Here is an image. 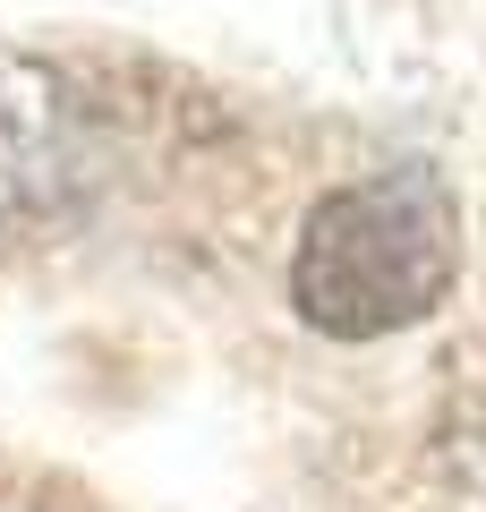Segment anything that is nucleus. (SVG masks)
Listing matches in <instances>:
<instances>
[{"label":"nucleus","mask_w":486,"mask_h":512,"mask_svg":"<svg viewBox=\"0 0 486 512\" xmlns=\"http://www.w3.org/2000/svg\"><path fill=\"white\" fill-rule=\"evenodd\" d=\"M461 274V214L435 163H384L333 180L299 222L290 308L324 342H384L444 308Z\"/></svg>","instance_id":"1"},{"label":"nucleus","mask_w":486,"mask_h":512,"mask_svg":"<svg viewBox=\"0 0 486 512\" xmlns=\"http://www.w3.org/2000/svg\"><path fill=\"white\" fill-rule=\"evenodd\" d=\"M43 495H52L43 478H18V470H0V512H52ZM69 512H77V504H69Z\"/></svg>","instance_id":"2"}]
</instances>
